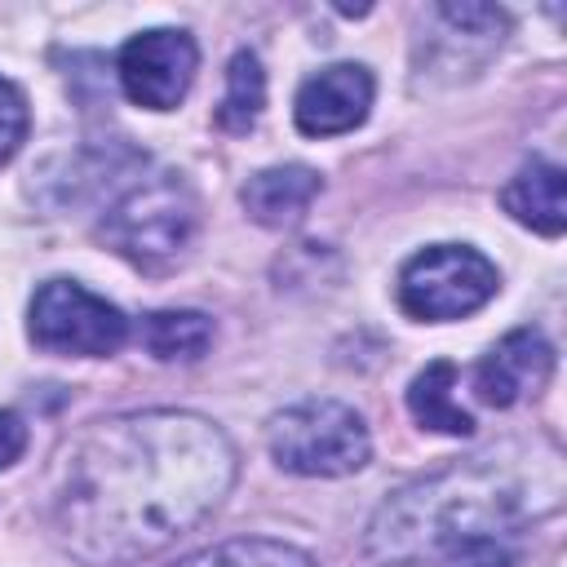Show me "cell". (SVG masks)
Segmentation results:
<instances>
[{
    "mask_svg": "<svg viewBox=\"0 0 567 567\" xmlns=\"http://www.w3.org/2000/svg\"><path fill=\"white\" fill-rule=\"evenodd\" d=\"M235 470V447L208 416L177 408L106 416L62 456L53 532L93 567L151 558L226 501Z\"/></svg>",
    "mask_w": 567,
    "mask_h": 567,
    "instance_id": "obj_1",
    "label": "cell"
},
{
    "mask_svg": "<svg viewBox=\"0 0 567 567\" xmlns=\"http://www.w3.org/2000/svg\"><path fill=\"white\" fill-rule=\"evenodd\" d=\"M563 505V456L545 443L483 452L394 492L368 523L363 549L412 563L443 558L470 540H505L523 523Z\"/></svg>",
    "mask_w": 567,
    "mask_h": 567,
    "instance_id": "obj_2",
    "label": "cell"
},
{
    "mask_svg": "<svg viewBox=\"0 0 567 567\" xmlns=\"http://www.w3.org/2000/svg\"><path fill=\"white\" fill-rule=\"evenodd\" d=\"M266 447L279 470L306 478H341L368 465L372 439L363 416L337 399H301L270 416Z\"/></svg>",
    "mask_w": 567,
    "mask_h": 567,
    "instance_id": "obj_3",
    "label": "cell"
},
{
    "mask_svg": "<svg viewBox=\"0 0 567 567\" xmlns=\"http://www.w3.org/2000/svg\"><path fill=\"white\" fill-rule=\"evenodd\" d=\"M195 221H199V204L190 186L173 173H159L151 182H137L106 208L102 239L133 266L155 270L190 244Z\"/></svg>",
    "mask_w": 567,
    "mask_h": 567,
    "instance_id": "obj_4",
    "label": "cell"
},
{
    "mask_svg": "<svg viewBox=\"0 0 567 567\" xmlns=\"http://www.w3.org/2000/svg\"><path fill=\"white\" fill-rule=\"evenodd\" d=\"M496 266L465 244H434L399 270V306L412 319L443 323L474 315L496 297Z\"/></svg>",
    "mask_w": 567,
    "mask_h": 567,
    "instance_id": "obj_5",
    "label": "cell"
},
{
    "mask_svg": "<svg viewBox=\"0 0 567 567\" xmlns=\"http://www.w3.org/2000/svg\"><path fill=\"white\" fill-rule=\"evenodd\" d=\"M27 332L40 350L102 359L128 341V319L106 297H93L89 288H80L71 279H49L31 297Z\"/></svg>",
    "mask_w": 567,
    "mask_h": 567,
    "instance_id": "obj_6",
    "label": "cell"
},
{
    "mask_svg": "<svg viewBox=\"0 0 567 567\" xmlns=\"http://www.w3.org/2000/svg\"><path fill=\"white\" fill-rule=\"evenodd\" d=\"M120 89L128 102L146 106V111H173L190 80H195V66H199V49L186 31L177 27H155V31H142L133 35L124 49H120Z\"/></svg>",
    "mask_w": 567,
    "mask_h": 567,
    "instance_id": "obj_7",
    "label": "cell"
},
{
    "mask_svg": "<svg viewBox=\"0 0 567 567\" xmlns=\"http://www.w3.org/2000/svg\"><path fill=\"white\" fill-rule=\"evenodd\" d=\"M368 106H372V75H368V66L337 62V66H323L319 75H310L297 89L292 120H297V128L306 137H337V133L359 128L368 120Z\"/></svg>",
    "mask_w": 567,
    "mask_h": 567,
    "instance_id": "obj_8",
    "label": "cell"
},
{
    "mask_svg": "<svg viewBox=\"0 0 567 567\" xmlns=\"http://www.w3.org/2000/svg\"><path fill=\"white\" fill-rule=\"evenodd\" d=\"M549 372H554L549 341L536 328H518L483 354V363L474 372V390L492 408H514L523 394H536L549 381Z\"/></svg>",
    "mask_w": 567,
    "mask_h": 567,
    "instance_id": "obj_9",
    "label": "cell"
},
{
    "mask_svg": "<svg viewBox=\"0 0 567 567\" xmlns=\"http://www.w3.org/2000/svg\"><path fill=\"white\" fill-rule=\"evenodd\" d=\"M319 173L306 168V164H275V168H261L244 182L239 199L248 208L252 221L270 226V230H284V226H297L310 208V199L319 195Z\"/></svg>",
    "mask_w": 567,
    "mask_h": 567,
    "instance_id": "obj_10",
    "label": "cell"
},
{
    "mask_svg": "<svg viewBox=\"0 0 567 567\" xmlns=\"http://www.w3.org/2000/svg\"><path fill=\"white\" fill-rule=\"evenodd\" d=\"M501 208L532 226L536 235H563L567 226V195H563V168L549 159H532L514 173V182L501 190Z\"/></svg>",
    "mask_w": 567,
    "mask_h": 567,
    "instance_id": "obj_11",
    "label": "cell"
},
{
    "mask_svg": "<svg viewBox=\"0 0 567 567\" xmlns=\"http://www.w3.org/2000/svg\"><path fill=\"white\" fill-rule=\"evenodd\" d=\"M452 385H456V363L434 359V363H425V372L412 377V385H408V408H412V416H416L425 430L465 439V434L474 430V416L452 399Z\"/></svg>",
    "mask_w": 567,
    "mask_h": 567,
    "instance_id": "obj_12",
    "label": "cell"
},
{
    "mask_svg": "<svg viewBox=\"0 0 567 567\" xmlns=\"http://www.w3.org/2000/svg\"><path fill=\"white\" fill-rule=\"evenodd\" d=\"M261 106H266V71H261L257 53L239 49L226 66V93H221V106H217V128L248 133L257 124Z\"/></svg>",
    "mask_w": 567,
    "mask_h": 567,
    "instance_id": "obj_13",
    "label": "cell"
},
{
    "mask_svg": "<svg viewBox=\"0 0 567 567\" xmlns=\"http://www.w3.org/2000/svg\"><path fill=\"white\" fill-rule=\"evenodd\" d=\"M213 341V319L199 310H155L142 323V346L155 359H199Z\"/></svg>",
    "mask_w": 567,
    "mask_h": 567,
    "instance_id": "obj_14",
    "label": "cell"
},
{
    "mask_svg": "<svg viewBox=\"0 0 567 567\" xmlns=\"http://www.w3.org/2000/svg\"><path fill=\"white\" fill-rule=\"evenodd\" d=\"M177 567H315V558L297 545H284V540L239 536V540H221L213 549H199V554L182 558Z\"/></svg>",
    "mask_w": 567,
    "mask_h": 567,
    "instance_id": "obj_15",
    "label": "cell"
},
{
    "mask_svg": "<svg viewBox=\"0 0 567 567\" xmlns=\"http://www.w3.org/2000/svg\"><path fill=\"white\" fill-rule=\"evenodd\" d=\"M27 137V102L22 93L0 75V164L13 159V151L22 146Z\"/></svg>",
    "mask_w": 567,
    "mask_h": 567,
    "instance_id": "obj_16",
    "label": "cell"
},
{
    "mask_svg": "<svg viewBox=\"0 0 567 567\" xmlns=\"http://www.w3.org/2000/svg\"><path fill=\"white\" fill-rule=\"evenodd\" d=\"M27 452V425L18 412H0V470Z\"/></svg>",
    "mask_w": 567,
    "mask_h": 567,
    "instance_id": "obj_17",
    "label": "cell"
},
{
    "mask_svg": "<svg viewBox=\"0 0 567 567\" xmlns=\"http://www.w3.org/2000/svg\"><path fill=\"white\" fill-rule=\"evenodd\" d=\"M394 567H425V563H416V558H412V563H394Z\"/></svg>",
    "mask_w": 567,
    "mask_h": 567,
    "instance_id": "obj_18",
    "label": "cell"
}]
</instances>
